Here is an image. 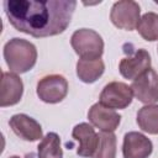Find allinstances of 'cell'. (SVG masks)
I'll list each match as a JSON object with an SVG mask.
<instances>
[{"instance_id":"obj_11","label":"cell","mask_w":158,"mask_h":158,"mask_svg":"<svg viewBox=\"0 0 158 158\" xmlns=\"http://www.w3.org/2000/svg\"><path fill=\"white\" fill-rule=\"evenodd\" d=\"M88 118L90 123L98 127L101 132H114L121 122V115H118L115 110L101 105L100 102L94 104L89 109Z\"/></svg>"},{"instance_id":"obj_19","label":"cell","mask_w":158,"mask_h":158,"mask_svg":"<svg viewBox=\"0 0 158 158\" xmlns=\"http://www.w3.org/2000/svg\"><path fill=\"white\" fill-rule=\"evenodd\" d=\"M9 158H20L19 156H11V157H9Z\"/></svg>"},{"instance_id":"obj_14","label":"cell","mask_w":158,"mask_h":158,"mask_svg":"<svg viewBox=\"0 0 158 158\" xmlns=\"http://www.w3.org/2000/svg\"><path fill=\"white\" fill-rule=\"evenodd\" d=\"M105 72V64L101 58L96 59H83L80 58L77 63V75L86 84L96 81Z\"/></svg>"},{"instance_id":"obj_1","label":"cell","mask_w":158,"mask_h":158,"mask_svg":"<svg viewBox=\"0 0 158 158\" xmlns=\"http://www.w3.org/2000/svg\"><path fill=\"white\" fill-rule=\"evenodd\" d=\"M9 22L33 37L56 36L67 30L77 7L74 0H5Z\"/></svg>"},{"instance_id":"obj_7","label":"cell","mask_w":158,"mask_h":158,"mask_svg":"<svg viewBox=\"0 0 158 158\" xmlns=\"http://www.w3.org/2000/svg\"><path fill=\"white\" fill-rule=\"evenodd\" d=\"M131 89L136 99L146 105L158 101V73L154 69H148L131 84Z\"/></svg>"},{"instance_id":"obj_18","label":"cell","mask_w":158,"mask_h":158,"mask_svg":"<svg viewBox=\"0 0 158 158\" xmlns=\"http://www.w3.org/2000/svg\"><path fill=\"white\" fill-rule=\"evenodd\" d=\"M116 143L114 132H100L99 144L93 158H116Z\"/></svg>"},{"instance_id":"obj_3","label":"cell","mask_w":158,"mask_h":158,"mask_svg":"<svg viewBox=\"0 0 158 158\" xmlns=\"http://www.w3.org/2000/svg\"><path fill=\"white\" fill-rule=\"evenodd\" d=\"M70 44L74 52L83 59L101 58L104 53L102 37L90 28H79L74 31L70 37Z\"/></svg>"},{"instance_id":"obj_8","label":"cell","mask_w":158,"mask_h":158,"mask_svg":"<svg viewBox=\"0 0 158 158\" xmlns=\"http://www.w3.org/2000/svg\"><path fill=\"white\" fill-rule=\"evenodd\" d=\"M151 56L144 48H138L132 56L125 57L118 64L120 74L128 80H135L151 69Z\"/></svg>"},{"instance_id":"obj_15","label":"cell","mask_w":158,"mask_h":158,"mask_svg":"<svg viewBox=\"0 0 158 158\" xmlns=\"http://www.w3.org/2000/svg\"><path fill=\"white\" fill-rule=\"evenodd\" d=\"M138 127L149 133L158 135V104H151L141 107L137 112Z\"/></svg>"},{"instance_id":"obj_17","label":"cell","mask_w":158,"mask_h":158,"mask_svg":"<svg viewBox=\"0 0 158 158\" xmlns=\"http://www.w3.org/2000/svg\"><path fill=\"white\" fill-rule=\"evenodd\" d=\"M136 30L143 40L149 42L158 41V14L152 11L146 12L143 16H141Z\"/></svg>"},{"instance_id":"obj_5","label":"cell","mask_w":158,"mask_h":158,"mask_svg":"<svg viewBox=\"0 0 158 158\" xmlns=\"http://www.w3.org/2000/svg\"><path fill=\"white\" fill-rule=\"evenodd\" d=\"M37 96L47 104L60 102L68 94V81L60 74H49L37 83Z\"/></svg>"},{"instance_id":"obj_9","label":"cell","mask_w":158,"mask_h":158,"mask_svg":"<svg viewBox=\"0 0 158 158\" xmlns=\"http://www.w3.org/2000/svg\"><path fill=\"white\" fill-rule=\"evenodd\" d=\"M152 141L141 132L131 131L123 136L122 156L123 158H148L152 154Z\"/></svg>"},{"instance_id":"obj_10","label":"cell","mask_w":158,"mask_h":158,"mask_svg":"<svg viewBox=\"0 0 158 158\" xmlns=\"http://www.w3.org/2000/svg\"><path fill=\"white\" fill-rule=\"evenodd\" d=\"M72 137L79 142L77 154L83 158H93L99 144V135L94 127L86 122L78 123L72 131Z\"/></svg>"},{"instance_id":"obj_13","label":"cell","mask_w":158,"mask_h":158,"mask_svg":"<svg viewBox=\"0 0 158 158\" xmlns=\"http://www.w3.org/2000/svg\"><path fill=\"white\" fill-rule=\"evenodd\" d=\"M23 94V83L21 78L11 72H4L1 78V98L0 106H12L16 105Z\"/></svg>"},{"instance_id":"obj_12","label":"cell","mask_w":158,"mask_h":158,"mask_svg":"<svg viewBox=\"0 0 158 158\" xmlns=\"http://www.w3.org/2000/svg\"><path fill=\"white\" fill-rule=\"evenodd\" d=\"M9 126L14 131V133L23 141L35 142L40 138H43L41 125L33 117L26 114H16L11 116Z\"/></svg>"},{"instance_id":"obj_4","label":"cell","mask_w":158,"mask_h":158,"mask_svg":"<svg viewBox=\"0 0 158 158\" xmlns=\"http://www.w3.org/2000/svg\"><path fill=\"white\" fill-rule=\"evenodd\" d=\"M141 19V7L133 0H121L116 1L110 11L111 22L126 31H132L137 27Z\"/></svg>"},{"instance_id":"obj_16","label":"cell","mask_w":158,"mask_h":158,"mask_svg":"<svg viewBox=\"0 0 158 158\" xmlns=\"http://www.w3.org/2000/svg\"><path fill=\"white\" fill-rule=\"evenodd\" d=\"M38 158H63L60 138L56 132H48L37 147Z\"/></svg>"},{"instance_id":"obj_6","label":"cell","mask_w":158,"mask_h":158,"mask_svg":"<svg viewBox=\"0 0 158 158\" xmlns=\"http://www.w3.org/2000/svg\"><path fill=\"white\" fill-rule=\"evenodd\" d=\"M133 99V91L131 86L122 81H111L106 84L100 93L99 102L112 110L126 109L131 105Z\"/></svg>"},{"instance_id":"obj_2","label":"cell","mask_w":158,"mask_h":158,"mask_svg":"<svg viewBox=\"0 0 158 158\" xmlns=\"http://www.w3.org/2000/svg\"><path fill=\"white\" fill-rule=\"evenodd\" d=\"M4 59L11 73H26L31 70L36 64V46L27 40L14 37L4 46Z\"/></svg>"}]
</instances>
